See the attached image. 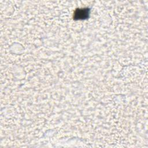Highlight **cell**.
I'll return each mask as SVG.
<instances>
[{
	"instance_id": "1",
	"label": "cell",
	"mask_w": 148,
	"mask_h": 148,
	"mask_svg": "<svg viewBox=\"0 0 148 148\" xmlns=\"http://www.w3.org/2000/svg\"><path fill=\"white\" fill-rule=\"evenodd\" d=\"M88 9H79L75 11V18L77 19H84L88 17Z\"/></svg>"
}]
</instances>
